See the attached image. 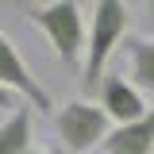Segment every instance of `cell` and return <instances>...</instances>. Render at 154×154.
Wrapping results in <instances>:
<instances>
[{
	"label": "cell",
	"instance_id": "cell-8",
	"mask_svg": "<svg viewBox=\"0 0 154 154\" xmlns=\"http://www.w3.org/2000/svg\"><path fill=\"white\" fill-rule=\"evenodd\" d=\"M0 154H35V131H31V108H16L0 119Z\"/></svg>",
	"mask_w": 154,
	"mask_h": 154
},
{
	"label": "cell",
	"instance_id": "cell-7",
	"mask_svg": "<svg viewBox=\"0 0 154 154\" xmlns=\"http://www.w3.org/2000/svg\"><path fill=\"white\" fill-rule=\"evenodd\" d=\"M123 50L131 62V85L139 93H154V35H131Z\"/></svg>",
	"mask_w": 154,
	"mask_h": 154
},
{
	"label": "cell",
	"instance_id": "cell-2",
	"mask_svg": "<svg viewBox=\"0 0 154 154\" xmlns=\"http://www.w3.org/2000/svg\"><path fill=\"white\" fill-rule=\"evenodd\" d=\"M23 16L31 27L42 31L50 50L62 66H85V46H89V27L81 16L77 0H50V4H27Z\"/></svg>",
	"mask_w": 154,
	"mask_h": 154
},
{
	"label": "cell",
	"instance_id": "cell-11",
	"mask_svg": "<svg viewBox=\"0 0 154 154\" xmlns=\"http://www.w3.org/2000/svg\"><path fill=\"white\" fill-rule=\"evenodd\" d=\"M42 154H66V150H62V146H54V150H42Z\"/></svg>",
	"mask_w": 154,
	"mask_h": 154
},
{
	"label": "cell",
	"instance_id": "cell-1",
	"mask_svg": "<svg viewBox=\"0 0 154 154\" xmlns=\"http://www.w3.org/2000/svg\"><path fill=\"white\" fill-rule=\"evenodd\" d=\"M131 31V8L119 0H96L93 4V19H89V46H85V66H81V89L96 93L104 81V66L116 54V46L127 42Z\"/></svg>",
	"mask_w": 154,
	"mask_h": 154
},
{
	"label": "cell",
	"instance_id": "cell-5",
	"mask_svg": "<svg viewBox=\"0 0 154 154\" xmlns=\"http://www.w3.org/2000/svg\"><path fill=\"white\" fill-rule=\"evenodd\" d=\"M96 104L108 112V119H112L116 127H127V123H135V119H143L146 116V100H143V93L131 85V77L123 73H108L104 81H100V89H96Z\"/></svg>",
	"mask_w": 154,
	"mask_h": 154
},
{
	"label": "cell",
	"instance_id": "cell-9",
	"mask_svg": "<svg viewBox=\"0 0 154 154\" xmlns=\"http://www.w3.org/2000/svg\"><path fill=\"white\" fill-rule=\"evenodd\" d=\"M16 108H19V104H16V93H8V89L0 85V112H8V116H12Z\"/></svg>",
	"mask_w": 154,
	"mask_h": 154
},
{
	"label": "cell",
	"instance_id": "cell-3",
	"mask_svg": "<svg viewBox=\"0 0 154 154\" xmlns=\"http://www.w3.org/2000/svg\"><path fill=\"white\" fill-rule=\"evenodd\" d=\"M112 127L116 123L108 119V112L100 104H93V100H85V96L66 100L54 112V131L62 139L66 154H89L96 146H104V139L112 135Z\"/></svg>",
	"mask_w": 154,
	"mask_h": 154
},
{
	"label": "cell",
	"instance_id": "cell-6",
	"mask_svg": "<svg viewBox=\"0 0 154 154\" xmlns=\"http://www.w3.org/2000/svg\"><path fill=\"white\" fill-rule=\"evenodd\" d=\"M104 154H154V104L146 108L143 119H135L127 127H112L104 139Z\"/></svg>",
	"mask_w": 154,
	"mask_h": 154
},
{
	"label": "cell",
	"instance_id": "cell-10",
	"mask_svg": "<svg viewBox=\"0 0 154 154\" xmlns=\"http://www.w3.org/2000/svg\"><path fill=\"white\" fill-rule=\"evenodd\" d=\"M143 12H146V23H150V27H154V0H150V4H146V8H143Z\"/></svg>",
	"mask_w": 154,
	"mask_h": 154
},
{
	"label": "cell",
	"instance_id": "cell-4",
	"mask_svg": "<svg viewBox=\"0 0 154 154\" xmlns=\"http://www.w3.org/2000/svg\"><path fill=\"white\" fill-rule=\"evenodd\" d=\"M0 85L8 93H16L27 100V108H38V112H58L54 108V96L46 93V85L31 73V66L23 62L19 46L0 31Z\"/></svg>",
	"mask_w": 154,
	"mask_h": 154
}]
</instances>
